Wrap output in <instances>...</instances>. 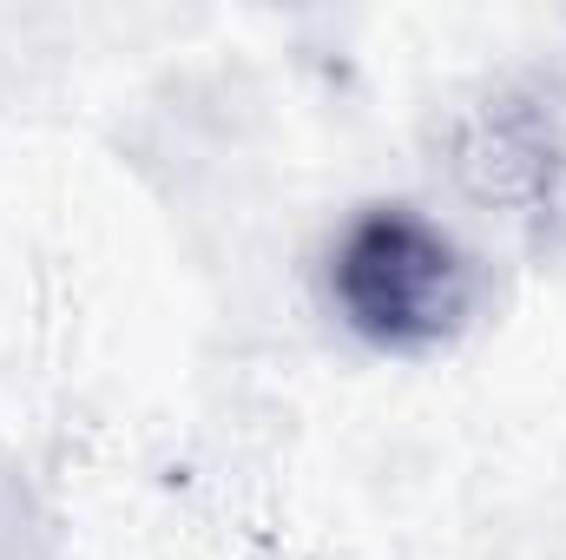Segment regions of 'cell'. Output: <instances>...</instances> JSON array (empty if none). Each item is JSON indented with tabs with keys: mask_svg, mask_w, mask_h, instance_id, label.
<instances>
[{
	"mask_svg": "<svg viewBox=\"0 0 566 560\" xmlns=\"http://www.w3.org/2000/svg\"><path fill=\"white\" fill-rule=\"evenodd\" d=\"M323 297L336 323L363 336L369 350L428 356L474 323L481 271L454 245L448 225H434L402 198H382V205H363L336 231L323 258Z\"/></svg>",
	"mask_w": 566,
	"mask_h": 560,
	"instance_id": "obj_1",
	"label": "cell"
},
{
	"mask_svg": "<svg viewBox=\"0 0 566 560\" xmlns=\"http://www.w3.org/2000/svg\"><path fill=\"white\" fill-rule=\"evenodd\" d=\"M441 158H448L454 185L474 205L501 211L507 225H527V231L554 225L566 185V139L560 106L547 86L501 80L481 100H468L441 133Z\"/></svg>",
	"mask_w": 566,
	"mask_h": 560,
	"instance_id": "obj_2",
	"label": "cell"
}]
</instances>
